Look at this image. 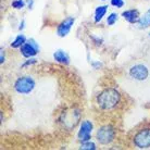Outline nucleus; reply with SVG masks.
Returning <instances> with one entry per match:
<instances>
[{"instance_id": "obj_1", "label": "nucleus", "mask_w": 150, "mask_h": 150, "mask_svg": "<svg viewBox=\"0 0 150 150\" xmlns=\"http://www.w3.org/2000/svg\"><path fill=\"white\" fill-rule=\"evenodd\" d=\"M121 94L115 88H105L101 90L96 97V103L99 109L103 111H111L114 110L121 103Z\"/></svg>"}, {"instance_id": "obj_2", "label": "nucleus", "mask_w": 150, "mask_h": 150, "mask_svg": "<svg viewBox=\"0 0 150 150\" xmlns=\"http://www.w3.org/2000/svg\"><path fill=\"white\" fill-rule=\"evenodd\" d=\"M116 129L111 124H103L96 131V139L100 145L108 146L115 139Z\"/></svg>"}, {"instance_id": "obj_3", "label": "nucleus", "mask_w": 150, "mask_h": 150, "mask_svg": "<svg viewBox=\"0 0 150 150\" xmlns=\"http://www.w3.org/2000/svg\"><path fill=\"white\" fill-rule=\"evenodd\" d=\"M36 87V81L30 75H23L15 79L13 84L14 90L20 95H30Z\"/></svg>"}, {"instance_id": "obj_4", "label": "nucleus", "mask_w": 150, "mask_h": 150, "mask_svg": "<svg viewBox=\"0 0 150 150\" xmlns=\"http://www.w3.org/2000/svg\"><path fill=\"white\" fill-rule=\"evenodd\" d=\"M133 144L138 149L150 148V127H143L136 132L133 137Z\"/></svg>"}, {"instance_id": "obj_5", "label": "nucleus", "mask_w": 150, "mask_h": 150, "mask_svg": "<svg viewBox=\"0 0 150 150\" xmlns=\"http://www.w3.org/2000/svg\"><path fill=\"white\" fill-rule=\"evenodd\" d=\"M128 74L132 79L137 82H144L149 76V70L145 64H134L128 70Z\"/></svg>"}, {"instance_id": "obj_6", "label": "nucleus", "mask_w": 150, "mask_h": 150, "mask_svg": "<svg viewBox=\"0 0 150 150\" xmlns=\"http://www.w3.org/2000/svg\"><path fill=\"white\" fill-rule=\"evenodd\" d=\"M94 131V124L89 120H84L79 125V129L77 132V139L79 143L88 142L91 139V133Z\"/></svg>"}, {"instance_id": "obj_7", "label": "nucleus", "mask_w": 150, "mask_h": 150, "mask_svg": "<svg viewBox=\"0 0 150 150\" xmlns=\"http://www.w3.org/2000/svg\"><path fill=\"white\" fill-rule=\"evenodd\" d=\"M20 52L24 58L30 59V58H34L36 54H38L39 52V46L38 42L33 38L27 39V41L24 45L20 48Z\"/></svg>"}, {"instance_id": "obj_8", "label": "nucleus", "mask_w": 150, "mask_h": 150, "mask_svg": "<svg viewBox=\"0 0 150 150\" xmlns=\"http://www.w3.org/2000/svg\"><path fill=\"white\" fill-rule=\"evenodd\" d=\"M74 23H75V18H73V16H68V18H65L64 20H62L59 23V25L57 26V35L61 38L67 37L70 34V32H71Z\"/></svg>"}, {"instance_id": "obj_9", "label": "nucleus", "mask_w": 150, "mask_h": 150, "mask_svg": "<svg viewBox=\"0 0 150 150\" xmlns=\"http://www.w3.org/2000/svg\"><path fill=\"white\" fill-rule=\"evenodd\" d=\"M122 18L125 21H127L131 24H137L140 18V13L137 9H129V10H125L122 12Z\"/></svg>"}, {"instance_id": "obj_10", "label": "nucleus", "mask_w": 150, "mask_h": 150, "mask_svg": "<svg viewBox=\"0 0 150 150\" xmlns=\"http://www.w3.org/2000/svg\"><path fill=\"white\" fill-rule=\"evenodd\" d=\"M53 60L58 62L60 64H64V65H69L70 64V57L69 54L64 50L62 49H59V50H56L53 52Z\"/></svg>"}, {"instance_id": "obj_11", "label": "nucleus", "mask_w": 150, "mask_h": 150, "mask_svg": "<svg viewBox=\"0 0 150 150\" xmlns=\"http://www.w3.org/2000/svg\"><path fill=\"white\" fill-rule=\"evenodd\" d=\"M108 6L107 4H102V6H99V7L96 8L94 13V22L96 24L100 23L102 21V19L105 16L107 12H108Z\"/></svg>"}, {"instance_id": "obj_12", "label": "nucleus", "mask_w": 150, "mask_h": 150, "mask_svg": "<svg viewBox=\"0 0 150 150\" xmlns=\"http://www.w3.org/2000/svg\"><path fill=\"white\" fill-rule=\"evenodd\" d=\"M137 25L140 30H146V28L150 27V9L147 10L143 15H140L139 21L137 22Z\"/></svg>"}, {"instance_id": "obj_13", "label": "nucleus", "mask_w": 150, "mask_h": 150, "mask_svg": "<svg viewBox=\"0 0 150 150\" xmlns=\"http://www.w3.org/2000/svg\"><path fill=\"white\" fill-rule=\"evenodd\" d=\"M26 41H27V39H26V37H25V35L19 34L14 38V40L10 44V46H11V48H13V49H20Z\"/></svg>"}, {"instance_id": "obj_14", "label": "nucleus", "mask_w": 150, "mask_h": 150, "mask_svg": "<svg viewBox=\"0 0 150 150\" xmlns=\"http://www.w3.org/2000/svg\"><path fill=\"white\" fill-rule=\"evenodd\" d=\"M117 20H119V14L115 13V12H111V13L107 16V24H108L109 26H112V25H114V24L117 22Z\"/></svg>"}, {"instance_id": "obj_15", "label": "nucleus", "mask_w": 150, "mask_h": 150, "mask_svg": "<svg viewBox=\"0 0 150 150\" xmlns=\"http://www.w3.org/2000/svg\"><path fill=\"white\" fill-rule=\"evenodd\" d=\"M79 149H84V150H96L97 149V146L96 144L93 143V142H84V143H81V146H79Z\"/></svg>"}, {"instance_id": "obj_16", "label": "nucleus", "mask_w": 150, "mask_h": 150, "mask_svg": "<svg viewBox=\"0 0 150 150\" xmlns=\"http://www.w3.org/2000/svg\"><path fill=\"white\" fill-rule=\"evenodd\" d=\"M11 7L15 10H21L25 7V1L24 0H13L11 2Z\"/></svg>"}, {"instance_id": "obj_17", "label": "nucleus", "mask_w": 150, "mask_h": 150, "mask_svg": "<svg viewBox=\"0 0 150 150\" xmlns=\"http://www.w3.org/2000/svg\"><path fill=\"white\" fill-rule=\"evenodd\" d=\"M37 62H38L37 59H35V58H30V59L25 60V62L21 65V68H27V67H30V65H34V64H36Z\"/></svg>"}, {"instance_id": "obj_18", "label": "nucleus", "mask_w": 150, "mask_h": 150, "mask_svg": "<svg viewBox=\"0 0 150 150\" xmlns=\"http://www.w3.org/2000/svg\"><path fill=\"white\" fill-rule=\"evenodd\" d=\"M110 4H111V6H113V7L117 8V9H121V8L124 7L125 2H124V0H110Z\"/></svg>"}, {"instance_id": "obj_19", "label": "nucleus", "mask_w": 150, "mask_h": 150, "mask_svg": "<svg viewBox=\"0 0 150 150\" xmlns=\"http://www.w3.org/2000/svg\"><path fill=\"white\" fill-rule=\"evenodd\" d=\"M91 67H93L95 70H98V69H100L102 67V63L100 61H93V62H91Z\"/></svg>"}, {"instance_id": "obj_20", "label": "nucleus", "mask_w": 150, "mask_h": 150, "mask_svg": "<svg viewBox=\"0 0 150 150\" xmlns=\"http://www.w3.org/2000/svg\"><path fill=\"white\" fill-rule=\"evenodd\" d=\"M0 63L1 64H4V61H6V57H4V50H1V54H0Z\"/></svg>"}, {"instance_id": "obj_21", "label": "nucleus", "mask_w": 150, "mask_h": 150, "mask_svg": "<svg viewBox=\"0 0 150 150\" xmlns=\"http://www.w3.org/2000/svg\"><path fill=\"white\" fill-rule=\"evenodd\" d=\"M24 27H25V21H24V20H22V22L20 23V26H19V28H18V30H19L20 32H22V30H24Z\"/></svg>"}, {"instance_id": "obj_22", "label": "nucleus", "mask_w": 150, "mask_h": 150, "mask_svg": "<svg viewBox=\"0 0 150 150\" xmlns=\"http://www.w3.org/2000/svg\"><path fill=\"white\" fill-rule=\"evenodd\" d=\"M33 4H34V0H27V7H28V9H32Z\"/></svg>"}, {"instance_id": "obj_23", "label": "nucleus", "mask_w": 150, "mask_h": 150, "mask_svg": "<svg viewBox=\"0 0 150 150\" xmlns=\"http://www.w3.org/2000/svg\"><path fill=\"white\" fill-rule=\"evenodd\" d=\"M101 1H105V0H101Z\"/></svg>"}]
</instances>
